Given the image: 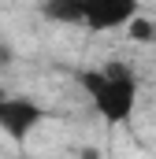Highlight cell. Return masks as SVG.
I'll return each mask as SVG.
<instances>
[{
    "label": "cell",
    "instance_id": "6da1fadb",
    "mask_svg": "<svg viewBox=\"0 0 156 159\" xmlns=\"http://www.w3.org/2000/svg\"><path fill=\"white\" fill-rule=\"evenodd\" d=\"M78 89L89 96L93 111L112 126L134 119V107H138V74L130 63L112 59V63H100V67H82L75 70Z\"/></svg>",
    "mask_w": 156,
    "mask_h": 159
},
{
    "label": "cell",
    "instance_id": "7a4b0ae2",
    "mask_svg": "<svg viewBox=\"0 0 156 159\" xmlns=\"http://www.w3.org/2000/svg\"><path fill=\"white\" fill-rule=\"evenodd\" d=\"M41 15L63 26H82L89 34H112L141 15L138 0H41Z\"/></svg>",
    "mask_w": 156,
    "mask_h": 159
},
{
    "label": "cell",
    "instance_id": "3957f363",
    "mask_svg": "<svg viewBox=\"0 0 156 159\" xmlns=\"http://www.w3.org/2000/svg\"><path fill=\"white\" fill-rule=\"evenodd\" d=\"M41 122H45V107L37 100L0 93V133H7L11 141H26Z\"/></svg>",
    "mask_w": 156,
    "mask_h": 159
}]
</instances>
